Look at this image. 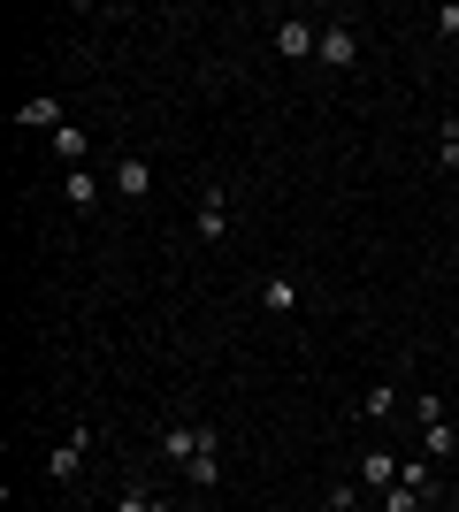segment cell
I'll use <instances>...</instances> for the list:
<instances>
[{"label":"cell","instance_id":"11","mask_svg":"<svg viewBox=\"0 0 459 512\" xmlns=\"http://www.w3.org/2000/svg\"><path fill=\"white\" fill-rule=\"evenodd\" d=\"M62 199L77 214H92V207H100V176H92V169H62Z\"/></svg>","mask_w":459,"mask_h":512},{"label":"cell","instance_id":"6","mask_svg":"<svg viewBox=\"0 0 459 512\" xmlns=\"http://www.w3.org/2000/svg\"><path fill=\"white\" fill-rule=\"evenodd\" d=\"M268 39H276V54H284V62H306V54L322 46V23H299V16H284L276 31H268Z\"/></svg>","mask_w":459,"mask_h":512},{"label":"cell","instance_id":"5","mask_svg":"<svg viewBox=\"0 0 459 512\" xmlns=\"http://www.w3.org/2000/svg\"><path fill=\"white\" fill-rule=\"evenodd\" d=\"M192 230H199V245H222V237H230V192H222V184H207V192H199Z\"/></svg>","mask_w":459,"mask_h":512},{"label":"cell","instance_id":"18","mask_svg":"<svg viewBox=\"0 0 459 512\" xmlns=\"http://www.w3.org/2000/svg\"><path fill=\"white\" fill-rule=\"evenodd\" d=\"M437 169H444V176L459 169V138H452V130H437Z\"/></svg>","mask_w":459,"mask_h":512},{"label":"cell","instance_id":"8","mask_svg":"<svg viewBox=\"0 0 459 512\" xmlns=\"http://www.w3.org/2000/svg\"><path fill=\"white\" fill-rule=\"evenodd\" d=\"M16 123H23V130H46V138H54L69 115H62V100H54V92H31V100L16 107Z\"/></svg>","mask_w":459,"mask_h":512},{"label":"cell","instance_id":"7","mask_svg":"<svg viewBox=\"0 0 459 512\" xmlns=\"http://www.w3.org/2000/svg\"><path fill=\"white\" fill-rule=\"evenodd\" d=\"M398 474H406V459H398V451H391V444H375V451H360V482H368V490H375V497L391 490Z\"/></svg>","mask_w":459,"mask_h":512},{"label":"cell","instance_id":"17","mask_svg":"<svg viewBox=\"0 0 459 512\" xmlns=\"http://www.w3.org/2000/svg\"><path fill=\"white\" fill-rule=\"evenodd\" d=\"M437 46H459V0H452V8H437Z\"/></svg>","mask_w":459,"mask_h":512},{"label":"cell","instance_id":"16","mask_svg":"<svg viewBox=\"0 0 459 512\" xmlns=\"http://www.w3.org/2000/svg\"><path fill=\"white\" fill-rule=\"evenodd\" d=\"M115 512H169V497L138 490V482H123V497H115Z\"/></svg>","mask_w":459,"mask_h":512},{"label":"cell","instance_id":"4","mask_svg":"<svg viewBox=\"0 0 459 512\" xmlns=\"http://www.w3.org/2000/svg\"><path fill=\"white\" fill-rule=\"evenodd\" d=\"M184 482H192V490H215L222 482V436L207 421H199V444H192V459H184Z\"/></svg>","mask_w":459,"mask_h":512},{"label":"cell","instance_id":"3","mask_svg":"<svg viewBox=\"0 0 459 512\" xmlns=\"http://www.w3.org/2000/svg\"><path fill=\"white\" fill-rule=\"evenodd\" d=\"M314 54H322V69H360V23H352V16H329Z\"/></svg>","mask_w":459,"mask_h":512},{"label":"cell","instance_id":"1","mask_svg":"<svg viewBox=\"0 0 459 512\" xmlns=\"http://www.w3.org/2000/svg\"><path fill=\"white\" fill-rule=\"evenodd\" d=\"M414 421H421V451H429V459H452V451H459V428H452V413H444L437 390H421V398H414Z\"/></svg>","mask_w":459,"mask_h":512},{"label":"cell","instance_id":"12","mask_svg":"<svg viewBox=\"0 0 459 512\" xmlns=\"http://www.w3.org/2000/svg\"><path fill=\"white\" fill-rule=\"evenodd\" d=\"M192 444H199V428H192V421H169L161 436H153V451H161V459H176V467L192 459Z\"/></svg>","mask_w":459,"mask_h":512},{"label":"cell","instance_id":"20","mask_svg":"<svg viewBox=\"0 0 459 512\" xmlns=\"http://www.w3.org/2000/svg\"><path fill=\"white\" fill-rule=\"evenodd\" d=\"M314 512H337V505H314Z\"/></svg>","mask_w":459,"mask_h":512},{"label":"cell","instance_id":"21","mask_svg":"<svg viewBox=\"0 0 459 512\" xmlns=\"http://www.w3.org/2000/svg\"><path fill=\"white\" fill-rule=\"evenodd\" d=\"M429 512H444V497H437V505H429Z\"/></svg>","mask_w":459,"mask_h":512},{"label":"cell","instance_id":"10","mask_svg":"<svg viewBox=\"0 0 459 512\" xmlns=\"http://www.w3.org/2000/svg\"><path fill=\"white\" fill-rule=\"evenodd\" d=\"M115 192H123V199L153 192V161H146V153H123V161H115Z\"/></svg>","mask_w":459,"mask_h":512},{"label":"cell","instance_id":"19","mask_svg":"<svg viewBox=\"0 0 459 512\" xmlns=\"http://www.w3.org/2000/svg\"><path fill=\"white\" fill-rule=\"evenodd\" d=\"M444 130H452V138H459V115H444Z\"/></svg>","mask_w":459,"mask_h":512},{"label":"cell","instance_id":"2","mask_svg":"<svg viewBox=\"0 0 459 512\" xmlns=\"http://www.w3.org/2000/svg\"><path fill=\"white\" fill-rule=\"evenodd\" d=\"M85 459H92V428H69L62 444L46 451V482H54V490H69V482L85 474Z\"/></svg>","mask_w":459,"mask_h":512},{"label":"cell","instance_id":"15","mask_svg":"<svg viewBox=\"0 0 459 512\" xmlns=\"http://www.w3.org/2000/svg\"><path fill=\"white\" fill-rule=\"evenodd\" d=\"M360 413H368V421H383V428H391V413H398V390H391V383H375L368 398H360Z\"/></svg>","mask_w":459,"mask_h":512},{"label":"cell","instance_id":"13","mask_svg":"<svg viewBox=\"0 0 459 512\" xmlns=\"http://www.w3.org/2000/svg\"><path fill=\"white\" fill-rule=\"evenodd\" d=\"M253 299H261L268 314H299V283H291V276H261V291H253Z\"/></svg>","mask_w":459,"mask_h":512},{"label":"cell","instance_id":"9","mask_svg":"<svg viewBox=\"0 0 459 512\" xmlns=\"http://www.w3.org/2000/svg\"><path fill=\"white\" fill-rule=\"evenodd\" d=\"M46 153L62 161V169H85V153H92V138H85V123H62L54 138H46Z\"/></svg>","mask_w":459,"mask_h":512},{"label":"cell","instance_id":"14","mask_svg":"<svg viewBox=\"0 0 459 512\" xmlns=\"http://www.w3.org/2000/svg\"><path fill=\"white\" fill-rule=\"evenodd\" d=\"M429 505H437V497L414 490V482H391V490H383V512H429Z\"/></svg>","mask_w":459,"mask_h":512}]
</instances>
